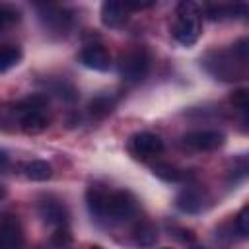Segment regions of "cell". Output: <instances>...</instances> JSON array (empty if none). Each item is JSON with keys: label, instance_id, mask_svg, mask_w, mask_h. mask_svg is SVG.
Returning a JSON list of instances; mask_svg holds the SVG:
<instances>
[{"label": "cell", "instance_id": "1", "mask_svg": "<svg viewBox=\"0 0 249 249\" xmlns=\"http://www.w3.org/2000/svg\"><path fill=\"white\" fill-rule=\"evenodd\" d=\"M247 58H249V41L239 39L231 47L210 49L200 58L202 68L220 82H237L247 78Z\"/></svg>", "mask_w": 249, "mask_h": 249}, {"label": "cell", "instance_id": "2", "mask_svg": "<svg viewBox=\"0 0 249 249\" xmlns=\"http://www.w3.org/2000/svg\"><path fill=\"white\" fill-rule=\"evenodd\" d=\"M202 29V12L195 2H179L175 10V21L171 27V35L177 43L191 47L198 41Z\"/></svg>", "mask_w": 249, "mask_h": 249}, {"label": "cell", "instance_id": "3", "mask_svg": "<svg viewBox=\"0 0 249 249\" xmlns=\"http://www.w3.org/2000/svg\"><path fill=\"white\" fill-rule=\"evenodd\" d=\"M47 97L41 93H33L21 99L16 105V115L19 119V126L27 134H39L49 126L47 117Z\"/></svg>", "mask_w": 249, "mask_h": 249}, {"label": "cell", "instance_id": "4", "mask_svg": "<svg viewBox=\"0 0 249 249\" xmlns=\"http://www.w3.org/2000/svg\"><path fill=\"white\" fill-rule=\"evenodd\" d=\"M150 70V54L144 47H132L119 58V74L126 84H138Z\"/></svg>", "mask_w": 249, "mask_h": 249}, {"label": "cell", "instance_id": "5", "mask_svg": "<svg viewBox=\"0 0 249 249\" xmlns=\"http://www.w3.org/2000/svg\"><path fill=\"white\" fill-rule=\"evenodd\" d=\"M138 214V200L128 191H111L105 210V220L126 222Z\"/></svg>", "mask_w": 249, "mask_h": 249}, {"label": "cell", "instance_id": "6", "mask_svg": "<svg viewBox=\"0 0 249 249\" xmlns=\"http://www.w3.org/2000/svg\"><path fill=\"white\" fill-rule=\"evenodd\" d=\"M128 150L134 158H140V160H148V158H154V156H160L163 152V140L154 134V132H148V130H142V132H134L130 138H128Z\"/></svg>", "mask_w": 249, "mask_h": 249}, {"label": "cell", "instance_id": "7", "mask_svg": "<svg viewBox=\"0 0 249 249\" xmlns=\"http://www.w3.org/2000/svg\"><path fill=\"white\" fill-rule=\"evenodd\" d=\"M23 230L16 214H0V249H21Z\"/></svg>", "mask_w": 249, "mask_h": 249}, {"label": "cell", "instance_id": "8", "mask_svg": "<svg viewBox=\"0 0 249 249\" xmlns=\"http://www.w3.org/2000/svg\"><path fill=\"white\" fill-rule=\"evenodd\" d=\"M37 10H39V19L43 21L47 29L56 31V33L68 31L72 23V14L66 8L56 6V4H41L37 6Z\"/></svg>", "mask_w": 249, "mask_h": 249}, {"label": "cell", "instance_id": "9", "mask_svg": "<svg viewBox=\"0 0 249 249\" xmlns=\"http://www.w3.org/2000/svg\"><path fill=\"white\" fill-rule=\"evenodd\" d=\"M185 144L195 148V150H200V152H212V150H218L226 144V134L222 130H216V128H204V130H193V132H187L183 136Z\"/></svg>", "mask_w": 249, "mask_h": 249}, {"label": "cell", "instance_id": "10", "mask_svg": "<svg viewBox=\"0 0 249 249\" xmlns=\"http://www.w3.org/2000/svg\"><path fill=\"white\" fill-rule=\"evenodd\" d=\"M37 212H39V218L49 226L60 228L68 222V208L64 206L62 200L54 196H43L37 202Z\"/></svg>", "mask_w": 249, "mask_h": 249}, {"label": "cell", "instance_id": "11", "mask_svg": "<svg viewBox=\"0 0 249 249\" xmlns=\"http://www.w3.org/2000/svg\"><path fill=\"white\" fill-rule=\"evenodd\" d=\"M80 62L86 68H91L97 72H107L111 68V54L103 45L91 43L80 51Z\"/></svg>", "mask_w": 249, "mask_h": 249}, {"label": "cell", "instance_id": "12", "mask_svg": "<svg viewBox=\"0 0 249 249\" xmlns=\"http://www.w3.org/2000/svg\"><path fill=\"white\" fill-rule=\"evenodd\" d=\"M111 189L101 185V183H91L86 191V204L89 214L95 220H105V210H107V200H109Z\"/></svg>", "mask_w": 249, "mask_h": 249}, {"label": "cell", "instance_id": "13", "mask_svg": "<svg viewBox=\"0 0 249 249\" xmlns=\"http://www.w3.org/2000/svg\"><path fill=\"white\" fill-rule=\"evenodd\" d=\"M99 19L105 27L109 29H117L121 25L126 23L128 19V10L124 6V2H117V0H105L101 4L99 10Z\"/></svg>", "mask_w": 249, "mask_h": 249}, {"label": "cell", "instance_id": "14", "mask_svg": "<svg viewBox=\"0 0 249 249\" xmlns=\"http://www.w3.org/2000/svg\"><path fill=\"white\" fill-rule=\"evenodd\" d=\"M175 206L185 214H198L204 208V196L195 187H185L175 196Z\"/></svg>", "mask_w": 249, "mask_h": 249}, {"label": "cell", "instance_id": "15", "mask_svg": "<svg viewBox=\"0 0 249 249\" xmlns=\"http://www.w3.org/2000/svg\"><path fill=\"white\" fill-rule=\"evenodd\" d=\"M249 8L247 4H212L206 6L204 14L208 19L218 21V19H228V18H243L247 16Z\"/></svg>", "mask_w": 249, "mask_h": 249}, {"label": "cell", "instance_id": "16", "mask_svg": "<svg viewBox=\"0 0 249 249\" xmlns=\"http://www.w3.org/2000/svg\"><path fill=\"white\" fill-rule=\"evenodd\" d=\"M132 239L138 247H152L158 241V228L148 220L138 222L132 228Z\"/></svg>", "mask_w": 249, "mask_h": 249}, {"label": "cell", "instance_id": "17", "mask_svg": "<svg viewBox=\"0 0 249 249\" xmlns=\"http://www.w3.org/2000/svg\"><path fill=\"white\" fill-rule=\"evenodd\" d=\"M115 97L113 95H107V93H99V95H95L89 103H88V113L95 119V121H101V119H105L107 115H111L113 113V109H115Z\"/></svg>", "mask_w": 249, "mask_h": 249}, {"label": "cell", "instance_id": "18", "mask_svg": "<svg viewBox=\"0 0 249 249\" xmlns=\"http://www.w3.org/2000/svg\"><path fill=\"white\" fill-rule=\"evenodd\" d=\"M23 173L31 181H47L53 175V167L45 160H31L23 165Z\"/></svg>", "mask_w": 249, "mask_h": 249}, {"label": "cell", "instance_id": "19", "mask_svg": "<svg viewBox=\"0 0 249 249\" xmlns=\"http://www.w3.org/2000/svg\"><path fill=\"white\" fill-rule=\"evenodd\" d=\"M152 173H154L158 179L165 181V183H181V181L187 179V173H185L183 169L171 165V163H156V165L152 167Z\"/></svg>", "mask_w": 249, "mask_h": 249}, {"label": "cell", "instance_id": "20", "mask_svg": "<svg viewBox=\"0 0 249 249\" xmlns=\"http://www.w3.org/2000/svg\"><path fill=\"white\" fill-rule=\"evenodd\" d=\"M23 53L18 45H4L0 47V74L8 72L10 68H14L19 60H21Z\"/></svg>", "mask_w": 249, "mask_h": 249}, {"label": "cell", "instance_id": "21", "mask_svg": "<svg viewBox=\"0 0 249 249\" xmlns=\"http://www.w3.org/2000/svg\"><path fill=\"white\" fill-rule=\"evenodd\" d=\"M49 89H51V93H54L56 97H60V99H64V101H74V99L78 97L76 88H74L70 82H66V80L51 82V84H49Z\"/></svg>", "mask_w": 249, "mask_h": 249}, {"label": "cell", "instance_id": "22", "mask_svg": "<svg viewBox=\"0 0 249 249\" xmlns=\"http://www.w3.org/2000/svg\"><path fill=\"white\" fill-rule=\"evenodd\" d=\"M233 228H235V231L239 233L241 239H245L249 235V206L247 204L237 212V216L233 220Z\"/></svg>", "mask_w": 249, "mask_h": 249}, {"label": "cell", "instance_id": "23", "mask_svg": "<svg viewBox=\"0 0 249 249\" xmlns=\"http://www.w3.org/2000/svg\"><path fill=\"white\" fill-rule=\"evenodd\" d=\"M70 241H72V233H70V230H68L66 226H60V228H56V230L51 233V243H53L54 247L64 249V247L70 245Z\"/></svg>", "mask_w": 249, "mask_h": 249}, {"label": "cell", "instance_id": "24", "mask_svg": "<svg viewBox=\"0 0 249 249\" xmlns=\"http://www.w3.org/2000/svg\"><path fill=\"white\" fill-rule=\"evenodd\" d=\"M19 19V12L10 6H0V33Z\"/></svg>", "mask_w": 249, "mask_h": 249}, {"label": "cell", "instance_id": "25", "mask_svg": "<svg viewBox=\"0 0 249 249\" xmlns=\"http://www.w3.org/2000/svg\"><path fill=\"white\" fill-rule=\"evenodd\" d=\"M230 101L235 109H239L241 113H247V107H249V91L247 89H235L231 95H230Z\"/></svg>", "mask_w": 249, "mask_h": 249}, {"label": "cell", "instance_id": "26", "mask_svg": "<svg viewBox=\"0 0 249 249\" xmlns=\"http://www.w3.org/2000/svg\"><path fill=\"white\" fill-rule=\"evenodd\" d=\"M247 175V161H245V158H239L235 163H233V169L230 171V181H239V179H243Z\"/></svg>", "mask_w": 249, "mask_h": 249}, {"label": "cell", "instance_id": "27", "mask_svg": "<svg viewBox=\"0 0 249 249\" xmlns=\"http://www.w3.org/2000/svg\"><path fill=\"white\" fill-rule=\"evenodd\" d=\"M124 6H126V10L130 12V10H144V8H150V6H154V2H124Z\"/></svg>", "mask_w": 249, "mask_h": 249}, {"label": "cell", "instance_id": "28", "mask_svg": "<svg viewBox=\"0 0 249 249\" xmlns=\"http://www.w3.org/2000/svg\"><path fill=\"white\" fill-rule=\"evenodd\" d=\"M8 163V154L4 150H0V167H4Z\"/></svg>", "mask_w": 249, "mask_h": 249}, {"label": "cell", "instance_id": "29", "mask_svg": "<svg viewBox=\"0 0 249 249\" xmlns=\"http://www.w3.org/2000/svg\"><path fill=\"white\" fill-rule=\"evenodd\" d=\"M6 195H8V191H6V187H4V185H0V200H2V198H4Z\"/></svg>", "mask_w": 249, "mask_h": 249}, {"label": "cell", "instance_id": "30", "mask_svg": "<svg viewBox=\"0 0 249 249\" xmlns=\"http://www.w3.org/2000/svg\"><path fill=\"white\" fill-rule=\"evenodd\" d=\"M89 249H103V247H99V245H91Z\"/></svg>", "mask_w": 249, "mask_h": 249}, {"label": "cell", "instance_id": "31", "mask_svg": "<svg viewBox=\"0 0 249 249\" xmlns=\"http://www.w3.org/2000/svg\"><path fill=\"white\" fill-rule=\"evenodd\" d=\"M163 249H171V247H163Z\"/></svg>", "mask_w": 249, "mask_h": 249}]
</instances>
